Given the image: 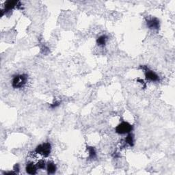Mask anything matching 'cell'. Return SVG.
<instances>
[{
	"instance_id": "3957f363",
	"label": "cell",
	"mask_w": 175,
	"mask_h": 175,
	"mask_svg": "<svg viewBox=\"0 0 175 175\" xmlns=\"http://www.w3.org/2000/svg\"><path fill=\"white\" fill-rule=\"evenodd\" d=\"M133 129V127L127 122H122L116 127V132L119 134L129 133Z\"/></svg>"
},
{
	"instance_id": "5b68a950",
	"label": "cell",
	"mask_w": 175,
	"mask_h": 175,
	"mask_svg": "<svg viewBox=\"0 0 175 175\" xmlns=\"http://www.w3.org/2000/svg\"><path fill=\"white\" fill-rule=\"evenodd\" d=\"M147 26L150 29L157 30L159 27V21L157 18H151L147 21Z\"/></svg>"
},
{
	"instance_id": "52a82bcc",
	"label": "cell",
	"mask_w": 175,
	"mask_h": 175,
	"mask_svg": "<svg viewBox=\"0 0 175 175\" xmlns=\"http://www.w3.org/2000/svg\"><path fill=\"white\" fill-rule=\"evenodd\" d=\"M37 169H38V168H37L36 165H35V164H34L32 162L27 164V166H26V168H25V170H26V172H27V173L30 174H36Z\"/></svg>"
},
{
	"instance_id": "6da1fadb",
	"label": "cell",
	"mask_w": 175,
	"mask_h": 175,
	"mask_svg": "<svg viewBox=\"0 0 175 175\" xmlns=\"http://www.w3.org/2000/svg\"><path fill=\"white\" fill-rule=\"evenodd\" d=\"M27 76L24 74L22 75H17L14 77L12 82V86L14 88H21L25 86L27 83Z\"/></svg>"
},
{
	"instance_id": "277c9868",
	"label": "cell",
	"mask_w": 175,
	"mask_h": 175,
	"mask_svg": "<svg viewBox=\"0 0 175 175\" xmlns=\"http://www.w3.org/2000/svg\"><path fill=\"white\" fill-rule=\"evenodd\" d=\"M142 69L144 71L145 77L148 80L152 81V82H157V81H159V76L153 71H150L146 66H143V67H142Z\"/></svg>"
},
{
	"instance_id": "8fae6325",
	"label": "cell",
	"mask_w": 175,
	"mask_h": 175,
	"mask_svg": "<svg viewBox=\"0 0 175 175\" xmlns=\"http://www.w3.org/2000/svg\"><path fill=\"white\" fill-rule=\"evenodd\" d=\"M125 142L127 143L129 145L131 146H133L134 144V140H133V135L131 133H129L125 138Z\"/></svg>"
},
{
	"instance_id": "8992f818",
	"label": "cell",
	"mask_w": 175,
	"mask_h": 175,
	"mask_svg": "<svg viewBox=\"0 0 175 175\" xmlns=\"http://www.w3.org/2000/svg\"><path fill=\"white\" fill-rule=\"evenodd\" d=\"M19 4V1H8L6 2L5 4V9L4 11L6 12H8V11L12 10L13 8H14L17 6H18Z\"/></svg>"
},
{
	"instance_id": "30bf717a",
	"label": "cell",
	"mask_w": 175,
	"mask_h": 175,
	"mask_svg": "<svg viewBox=\"0 0 175 175\" xmlns=\"http://www.w3.org/2000/svg\"><path fill=\"white\" fill-rule=\"evenodd\" d=\"M87 149L88 150V153H89V158L93 159H95L96 156H97V154H96V151L95 150V148L93 147H90V146H88V147H87Z\"/></svg>"
},
{
	"instance_id": "9c48e42d",
	"label": "cell",
	"mask_w": 175,
	"mask_h": 175,
	"mask_svg": "<svg viewBox=\"0 0 175 175\" xmlns=\"http://www.w3.org/2000/svg\"><path fill=\"white\" fill-rule=\"evenodd\" d=\"M107 40H108V36H106V35H103V36H101L100 37H98L97 40V45H99V46H103V45H106Z\"/></svg>"
},
{
	"instance_id": "7c38bea8",
	"label": "cell",
	"mask_w": 175,
	"mask_h": 175,
	"mask_svg": "<svg viewBox=\"0 0 175 175\" xmlns=\"http://www.w3.org/2000/svg\"><path fill=\"white\" fill-rule=\"evenodd\" d=\"M38 169H44L45 167V162L43 160H40L36 164Z\"/></svg>"
},
{
	"instance_id": "ba28073f",
	"label": "cell",
	"mask_w": 175,
	"mask_h": 175,
	"mask_svg": "<svg viewBox=\"0 0 175 175\" xmlns=\"http://www.w3.org/2000/svg\"><path fill=\"white\" fill-rule=\"evenodd\" d=\"M47 170L48 174H54L56 171V166L53 162H49L47 164Z\"/></svg>"
},
{
	"instance_id": "7a4b0ae2",
	"label": "cell",
	"mask_w": 175,
	"mask_h": 175,
	"mask_svg": "<svg viewBox=\"0 0 175 175\" xmlns=\"http://www.w3.org/2000/svg\"><path fill=\"white\" fill-rule=\"evenodd\" d=\"M51 144L49 142H46V143H43L42 144H40L36 148L35 152L37 154L41 155L43 156L47 157L49 155L50 153H51Z\"/></svg>"
},
{
	"instance_id": "4fadbf2b",
	"label": "cell",
	"mask_w": 175,
	"mask_h": 175,
	"mask_svg": "<svg viewBox=\"0 0 175 175\" xmlns=\"http://www.w3.org/2000/svg\"><path fill=\"white\" fill-rule=\"evenodd\" d=\"M60 102L56 101L55 103H54L53 104H51V107L52 108H56V107H58V106H60Z\"/></svg>"
}]
</instances>
